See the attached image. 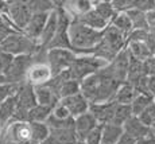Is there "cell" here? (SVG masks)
Returning a JSON list of instances; mask_svg holds the SVG:
<instances>
[{
	"label": "cell",
	"mask_w": 155,
	"mask_h": 144,
	"mask_svg": "<svg viewBox=\"0 0 155 144\" xmlns=\"http://www.w3.org/2000/svg\"><path fill=\"white\" fill-rule=\"evenodd\" d=\"M121 83H123L121 81H119L113 76L111 69L105 66L96 74L82 81L81 93L91 104L109 103L115 100L116 92L119 90Z\"/></svg>",
	"instance_id": "cell-1"
},
{
	"label": "cell",
	"mask_w": 155,
	"mask_h": 144,
	"mask_svg": "<svg viewBox=\"0 0 155 144\" xmlns=\"http://www.w3.org/2000/svg\"><path fill=\"white\" fill-rule=\"evenodd\" d=\"M104 31H97L94 28H91L89 26L81 23L80 20L73 19L69 30L70 44L71 50L77 55H88L92 54L93 50L99 46V43L103 39Z\"/></svg>",
	"instance_id": "cell-2"
},
{
	"label": "cell",
	"mask_w": 155,
	"mask_h": 144,
	"mask_svg": "<svg viewBox=\"0 0 155 144\" xmlns=\"http://www.w3.org/2000/svg\"><path fill=\"white\" fill-rule=\"evenodd\" d=\"M2 49L4 53L10 54L12 57L19 55H35L42 50L38 42L28 38L25 32H15L7 37L4 43L2 44Z\"/></svg>",
	"instance_id": "cell-3"
},
{
	"label": "cell",
	"mask_w": 155,
	"mask_h": 144,
	"mask_svg": "<svg viewBox=\"0 0 155 144\" xmlns=\"http://www.w3.org/2000/svg\"><path fill=\"white\" fill-rule=\"evenodd\" d=\"M108 64L109 62L104 61V59L99 58V57L92 55V54H88V55H77L73 66L70 67L71 78L78 81V82H82L88 77L93 76L97 71H100L101 69L108 66Z\"/></svg>",
	"instance_id": "cell-4"
},
{
	"label": "cell",
	"mask_w": 155,
	"mask_h": 144,
	"mask_svg": "<svg viewBox=\"0 0 155 144\" xmlns=\"http://www.w3.org/2000/svg\"><path fill=\"white\" fill-rule=\"evenodd\" d=\"M0 144H34L30 121H12L3 127Z\"/></svg>",
	"instance_id": "cell-5"
},
{
	"label": "cell",
	"mask_w": 155,
	"mask_h": 144,
	"mask_svg": "<svg viewBox=\"0 0 155 144\" xmlns=\"http://www.w3.org/2000/svg\"><path fill=\"white\" fill-rule=\"evenodd\" d=\"M76 58L77 54L69 49L46 50V62L50 66L54 76H58V74L64 73V71L70 70Z\"/></svg>",
	"instance_id": "cell-6"
},
{
	"label": "cell",
	"mask_w": 155,
	"mask_h": 144,
	"mask_svg": "<svg viewBox=\"0 0 155 144\" xmlns=\"http://www.w3.org/2000/svg\"><path fill=\"white\" fill-rule=\"evenodd\" d=\"M35 61H37V54H35V55L14 57L12 62H11V65H10V69H8L7 74H5L7 82L18 83V85L26 83L27 73Z\"/></svg>",
	"instance_id": "cell-7"
},
{
	"label": "cell",
	"mask_w": 155,
	"mask_h": 144,
	"mask_svg": "<svg viewBox=\"0 0 155 144\" xmlns=\"http://www.w3.org/2000/svg\"><path fill=\"white\" fill-rule=\"evenodd\" d=\"M32 11L30 8L28 2H22V0H14L8 2V11L5 16L8 18L12 26L18 31L23 32L27 27L30 19L32 18Z\"/></svg>",
	"instance_id": "cell-8"
},
{
	"label": "cell",
	"mask_w": 155,
	"mask_h": 144,
	"mask_svg": "<svg viewBox=\"0 0 155 144\" xmlns=\"http://www.w3.org/2000/svg\"><path fill=\"white\" fill-rule=\"evenodd\" d=\"M53 77H54V74H53L50 66L47 65L46 59H45V61L38 59V54H37V61L30 67L26 82L32 85L34 88H37V86L47 85V83L51 81Z\"/></svg>",
	"instance_id": "cell-9"
},
{
	"label": "cell",
	"mask_w": 155,
	"mask_h": 144,
	"mask_svg": "<svg viewBox=\"0 0 155 144\" xmlns=\"http://www.w3.org/2000/svg\"><path fill=\"white\" fill-rule=\"evenodd\" d=\"M16 101H18V110L28 115L30 110L38 105L37 96H35V88L27 82L22 83L16 93Z\"/></svg>",
	"instance_id": "cell-10"
},
{
	"label": "cell",
	"mask_w": 155,
	"mask_h": 144,
	"mask_svg": "<svg viewBox=\"0 0 155 144\" xmlns=\"http://www.w3.org/2000/svg\"><path fill=\"white\" fill-rule=\"evenodd\" d=\"M117 103L115 101H109V103H99V104H91L89 106V112L94 116L100 125L111 124L113 120Z\"/></svg>",
	"instance_id": "cell-11"
},
{
	"label": "cell",
	"mask_w": 155,
	"mask_h": 144,
	"mask_svg": "<svg viewBox=\"0 0 155 144\" xmlns=\"http://www.w3.org/2000/svg\"><path fill=\"white\" fill-rule=\"evenodd\" d=\"M61 104L68 108V110L70 112L73 119H77V117H80V116L88 113L89 106H91V103L86 100V97L82 93H78V94H74V96H71V97L64 98V100H61Z\"/></svg>",
	"instance_id": "cell-12"
},
{
	"label": "cell",
	"mask_w": 155,
	"mask_h": 144,
	"mask_svg": "<svg viewBox=\"0 0 155 144\" xmlns=\"http://www.w3.org/2000/svg\"><path fill=\"white\" fill-rule=\"evenodd\" d=\"M99 123L97 120L94 119V116L92 115L91 112L85 113V115L80 116V117L74 119V131H76V135H77V139L78 142L84 143L85 139L88 137V135L91 133L94 128L99 127Z\"/></svg>",
	"instance_id": "cell-13"
},
{
	"label": "cell",
	"mask_w": 155,
	"mask_h": 144,
	"mask_svg": "<svg viewBox=\"0 0 155 144\" xmlns=\"http://www.w3.org/2000/svg\"><path fill=\"white\" fill-rule=\"evenodd\" d=\"M68 14L71 19H80L93 10L94 2L91 0H70V2H57Z\"/></svg>",
	"instance_id": "cell-14"
},
{
	"label": "cell",
	"mask_w": 155,
	"mask_h": 144,
	"mask_svg": "<svg viewBox=\"0 0 155 144\" xmlns=\"http://www.w3.org/2000/svg\"><path fill=\"white\" fill-rule=\"evenodd\" d=\"M51 14V12H50ZM50 14H34L32 18L30 19L27 27L25 28V34L27 35L28 38H31L32 41L41 42V38H42V34H43V30L46 27V23H47V19H49ZM41 44V43H39Z\"/></svg>",
	"instance_id": "cell-15"
},
{
	"label": "cell",
	"mask_w": 155,
	"mask_h": 144,
	"mask_svg": "<svg viewBox=\"0 0 155 144\" xmlns=\"http://www.w3.org/2000/svg\"><path fill=\"white\" fill-rule=\"evenodd\" d=\"M35 96H37V101L39 105L53 108V109L61 103V98L58 97V94L47 85L37 86L35 88Z\"/></svg>",
	"instance_id": "cell-16"
},
{
	"label": "cell",
	"mask_w": 155,
	"mask_h": 144,
	"mask_svg": "<svg viewBox=\"0 0 155 144\" xmlns=\"http://www.w3.org/2000/svg\"><path fill=\"white\" fill-rule=\"evenodd\" d=\"M124 132L128 133L130 136H132L134 139H142V137L147 136L151 132V128L147 127L146 124H143L142 120L138 116H132L128 121L124 124Z\"/></svg>",
	"instance_id": "cell-17"
},
{
	"label": "cell",
	"mask_w": 155,
	"mask_h": 144,
	"mask_svg": "<svg viewBox=\"0 0 155 144\" xmlns=\"http://www.w3.org/2000/svg\"><path fill=\"white\" fill-rule=\"evenodd\" d=\"M57 28H58V10H54L50 14L49 19H47L46 27H45L42 38H41V42H39L41 47L43 50H46L49 47L50 42L53 41V38H54V35L57 32Z\"/></svg>",
	"instance_id": "cell-18"
},
{
	"label": "cell",
	"mask_w": 155,
	"mask_h": 144,
	"mask_svg": "<svg viewBox=\"0 0 155 144\" xmlns=\"http://www.w3.org/2000/svg\"><path fill=\"white\" fill-rule=\"evenodd\" d=\"M76 20H80L81 23L89 26L91 28L97 30V31H105V30L111 26V23H109L105 18L101 16V15L94 10V7H93V10L89 11L86 15H84V16H81L80 19H76Z\"/></svg>",
	"instance_id": "cell-19"
},
{
	"label": "cell",
	"mask_w": 155,
	"mask_h": 144,
	"mask_svg": "<svg viewBox=\"0 0 155 144\" xmlns=\"http://www.w3.org/2000/svg\"><path fill=\"white\" fill-rule=\"evenodd\" d=\"M18 110V101L16 96L5 100L4 103L0 104V125L5 127L8 123H11V120L14 119L15 113Z\"/></svg>",
	"instance_id": "cell-20"
},
{
	"label": "cell",
	"mask_w": 155,
	"mask_h": 144,
	"mask_svg": "<svg viewBox=\"0 0 155 144\" xmlns=\"http://www.w3.org/2000/svg\"><path fill=\"white\" fill-rule=\"evenodd\" d=\"M138 96V92L135 90L131 83L128 82H123L119 88V90L116 92V96H115V103L117 104H121V105H131L135 100V97Z\"/></svg>",
	"instance_id": "cell-21"
},
{
	"label": "cell",
	"mask_w": 155,
	"mask_h": 144,
	"mask_svg": "<svg viewBox=\"0 0 155 144\" xmlns=\"http://www.w3.org/2000/svg\"><path fill=\"white\" fill-rule=\"evenodd\" d=\"M127 50L132 58L138 59V61H140V62H144L146 59L154 57L153 54H151L150 49H148L147 43H144V42H128Z\"/></svg>",
	"instance_id": "cell-22"
},
{
	"label": "cell",
	"mask_w": 155,
	"mask_h": 144,
	"mask_svg": "<svg viewBox=\"0 0 155 144\" xmlns=\"http://www.w3.org/2000/svg\"><path fill=\"white\" fill-rule=\"evenodd\" d=\"M124 133V128L115 124L103 125V139L101 144H117L121 135Z\"/></svg>",
	"instance_id": "cell-23"
},
{
	"label": "cell",
	"mask_w": 155,
	"mask_h": 144,
	"mask_svg": "<svg viewBox=\"0 0 155 144\" xmlns=\"http://www.w3.org/2000/svg\"><path fill=\"white\" fill-rule=\"evenodd\" d=\"M50 136H53L59 144H77L78 139L74 128H65V129H51Z\"/></svg>",
	"instance_id": "cell-24"
},
{
	"label": "cell",
	"mask_w": 155,
	"mask_h": 144,
	"mask_svg": "<svg viewBox=\"0 0 155 144\" xmlns=\"http://www.w3.org/2000/svg\"><path fill=\"white\" fill-rule=\"evenodd\" d=\"M153 104H154V97L151 94H140V93H138V96L135 97L134 103L131 104L134 116H140L142 113L146 112Z\"/></svg>",
	"instance_id": "cell-25"
},
{
	"label": "cell",
	"mask_w": 155,
	"mask_h": 144,
	"mask_svg": "<svg viewBox=\"0 0 155 144\" xmlns=\"http://www.w3.org/2000/svg\"><path fill=\"white\" fill-rule=\"evenodd\" d=\"M132 116H134V112H132V108H131V105L117 104V106H116V110H115V115H113V120H112L111 124L124 127V124H126V123L131 117H132Z\"/></svg>",
	"instance_id": "cell-26"
},
{
	"label": "cell",
	"mask_w": 155,
	"mask_h": 144,
	"mask_svg": "<svg viewBox=\"0 0 155 144\" xmlns=\"http://www.w3.org/2000/svg\"><path fill=\"white\" fill-rule=\"evenodd\" d=\"M111 26L115 27L117 31H120L123 35H126L128 38L130 34L134 31V27H132V23H131L130 18L126 12H121V14H117L116 18L113 19V22L111 23Z\"/></svg>",
	"instance_id": "cell-27"
},
{
	"label": "cell",
	"mask_w": 155,
	"mask_h": 144,
	"mask_svg": "<svg viewBox=\"0 0 155 144\" xmlns=\"http://www.w3.org/2000/svg\"><path fill=\"white\" fill-rule=\"evenodd\" d=\"M53 113V108L43 106V105L38 104L35 108H32L28 113V121L31 123H45L49 120V117Z\"/></svg>",
	"instance_id": "cell-28"
},
{
	"label": "cell",
	"mask_w": 155,
	"mask_h": 144,
	"mask_svg": "<svg viewBox=\"0 0 155 144\" xmlns=\"http://www.w3.org/2000/svg\"><path fill=\"white\" fill-rule=\"evenodd\" d=\"M126 14L128 15L131 23H132L134 30H150L148 28V25H147L146 12L136 10V8H131V10H128Z\"/></svg>",
	"instance_id": "cell-29"
},
{
	"label": "cell",
	"mask_w": 155,
	"mask_h": 144,
	"mask_svg": "<svg viewBox=\"0 0 155 144\" xmlns=\"http://www.w3.org/2000/svg\"><path fill=\"white\" fill-rule=\"evenodd\" d=\"M31 133H32V143L42 144L50 136V128L45 123H31Z\"/></svg>",
	"instance_id": "cell-30"
},
{
	"label": "cell",
	"mask_w": 155,
	"mask_h": 144,
	"mask_svg": "<svg viewBox=\"0 0 155 144\" xmlns=\"http://www.w3.org/2000/svg\"><path fill=\"white\" fill-rule=\"evenodd\" d=\"M94 10L99 12L103 18H105L109 23L113 22V19L116 18V10L113 8L112 2H105V0H101V2H94Z\"/></svg>",
	"instance_id": "cell-31"
},
{
	"label": "cell",
	"mask_w": 155,
	"mask_h": 144,
	"mask_svg": "<svg viewBox=\"0 0 155 144\" xmlns=\"http://www.w3.org/2000/svg\"><path fill=\"white\" fill-rule=\"evenodd\" d=\"M28 4L32 14H50L57 10L55 2H50V0H31L28 2Z\"/></svg>",
	"instance_id": "cell-32"
},
{
	"label": "cell",
	"mask_w": 155,
	"mask_h": 144,
	"mask_svg": "<svg viewBox=\"0 0 155 144\" xmlns=\"http://www.w3.org/2000/svg\"><path fill=\"white\" fill-rule=\"evenodd\" d=\"M20 85L18 83H11V82H0V104L4 103L5 100L16 96L18 90H19Z\"/></svg>",
	"instance_id": "cell-33"
},
{
	"label": "cell",
	"mask_w": 155,
	"mask_h": 144,
	"mask_svg": "<svg viewBox=\"0 0 155 144\" xmlns=\"http://www.w3.org/2000/svg\"><path fill=\"white\" fill-rule=\"evenodd\" d=\"M132 8L147 14L155 10V0H132Z\"/></svg>",
	"instance_id": "cell-34"
},
{
	"label": "cell",
	"mask_w": 155,
	"mask_h": 144,
	"mask_svg": "<svg viewBox=\"0 0 155 144\" xmlns=\"http://www.w3.org/2000/svg\"><path fill=\"white\" fill-rule=\"evenodd\" d=\"M138 117L140 119L143 124H146L147 127H150V128L153 127V125L155 124V101H154V104L146 110V112H143L140 116H138Z\"/></svg>",
	"instance_id": "cell-35"
},
{
	"label": "cell",
	"mask_w": 155,
	"mask_h": 144,
	"mask_svg": "<svg viewBox=\"0 0 155 144\" xmlns=\"http://www.w3.org/2000/svg\"><path fill=\"white\" fill-rule=\"evenodd\" d=\"M150 38V30H134L128 37V42H147Z\"/></svg>",
	"instance_id": "cell-36"
},
{
	"label": "cell",
	"mask_w": 155,
	"mask_h": 144,
	"mask_svg": "<svg viewBox=\"0 0 155 144\" xmlns=\"http://www.w3.org/2000/svg\"><path fill=\"white\" fill-rule=\"evenodd\" d=\"M101 139H103V125H99L97 128H94L91 133L88 135V137L85 139V144H101Z\"/></svg>",
	"instance_id": "cell-37"
},
{
	"label": "cell",
	"mask_w": 155,
	"mask_h": 144,
	"mask_svg": "<svg viewBox=\"0 0 155 144\" xmlns=\"http://www.w3.org/2000/svg\"><path fill=\"white\" fill-rule=\"evenodd\" d=\"M12 55L7 53H2L0 54V77H5L8 69H10V65L12 62Z\"/></svg>",
	"instance_id": "cell-38"
},
{
	"label": "cell",
	"mask_w": 155,
	"mask_h": 144,
	"mask_svg": "<svg viewBox=\"0 0 155 144\" xmlns=\"http://www.w3.org/2000/svg\"><path fill=\"white\" fill-rule=\"evenodd\" d=\"M53 116H55L57 119H61V120H69V119H73L70 115V112L68 110V108L65 105H62L59 103L57 106L53 109Z\"/></svg>",
	"instance_id": "cell-39"
},
{
	"label": "cell",
	"mask_w": 155,
	"mask_h": 144,
	"mask_svg": "<svg viewBox=\"0 0 155 144\" xmlns=\"http://www.w3.org/2000/svg\"><path fill=\"white\" fill-rule=\"evenodd\" d=\"M135 144H155V135L153 133V131L147 135V136L142 137V139H138Z\"/></svg>",
	"instance_id": "cell-40"
},
{
	"label": "cell",
	"mask_w": 155,
	"mask_h": 144,
	"mask_svg": "<svg viewBox=\"0 0 155 144\" xmlns=\"http://www.w3.org/2000/svg\"><path fill=\"white\" fill-rule=\"evenodd\" d=\"M135 143H136V139H134L132 136H130V135L126 133V132L121 135L120 140L117 142V144H135Z\"/></svg>",
	"instance_id": "cell-41"
},
{
	"label": "cell",
	"mask_w": 155,
	"mask_h": 144,
	"mask_svg": "<svg viewBox=\"0 0 155 144\" xmlns=\"http://www.w3.org/2000/svg\"><path fill=\"white\" fill-rule=\"evenodd\" d=\"M146 16H147V25H148V28L153 30L155 28V10L150 11V12L146 14Z\"/></svg>",
	"instance_id": "cell-42"
},
{
	"label": "cell",
	"mask_w": 155,
	"mask_h": 144,
	"mask_svg": "<svg viewBox=\"0 0 155 144\" xmlns=\"http://www.w3.org/2000/svg\"><path fill=\"white\" fill-rule=\"evenodd\" d=\"M147 86H148V93L155 98V76H150L147 81Z\"/></svg>",
	"instance_id": "cell-43"
},
{
	"label": "cell",
	"mask_w": 155,
	"mask_h": 144,
	"mask_svg": "<svg viewBox=\"0 0 155 144\" xmlns=\"http://www.w3.org/2000/svg\"><path fill=\"white\" fill-rule=\"evenodd\" d=\"M146 43H147V46H148V49H150L151 54L155 57V39H153V38H151V35H150V38H148V41L146 42Z\"/></svg>",
	"instance_id": "cell-44"
},
{
	"label": "cell",
	"mask_w": 155,
	"mask_h": 144,
	"mask_svg": "<svg viewBox=\"0 0 155 144\" xmlns=\"http://www.w3.org/2000/svg\"><path fill=\"white\" fill-rule=\"evenodd\" d=\"M42 144H59V143L57 142V140H55L53 136H49V137H47V139L45 140V142H43Z\"/></svg>",
	"instance_id": "cell-45"
},
{
	"label": "cell",
	"mask_w": 155,
	"mask_h": 144,
	"mask_svg": "<svg viewBox=\"0 0 155 144\" xmlns=\"http://www.w3.org/2000/svg\"><path fill=\"white\" fill-rule=\"evenodd\" d=\"M150 35H151V38H153V39H155V28L150 30Z\"/></svg>",
	"instance_id": "cell-46"
},
{
	"label": "cell",
	"mask_w": 155,
	"mask_h": 144,
	"mask_svg": "<svg viewBox=\"0 0 155 144\" xmlns=\"http://www.w3.org/2000/svg\"><path fill=\"white\" fill-rule=\"evenodd\" d=\"M5 81H7L5 80V77H0V82H5Z\"/></svg>",
	"instance_id": "cell-47"
},
{
	"label": "cell",
	"mask_w": 155,
	"mask_h": 144,
	"mask_svg": "<svg viewBox=\"0 0 155 144\" xmlns=\"http://www.w3.org/2000/svg\"><path fill=\"white\" fill-rule=\"evenodd\" d=\"M151 131H153V133L155 135V124L153 125V127H151Z\"/></svg>",
	"instance_id": "cell-48"
},
{
	"label": "cell",
	"mask_w": 155,
	"mask_h": 144,
	"mask_svg": "<svg viewBox=\"0 0 155 144\" xmlns=\"http://www.w3.org/2000/svg\"><path fill=\"white\" fill-rule=\"evenodd\" d=\"M2 129H3V127L0 125V136H2Z\"/></svg>",
	"instance_id": "cell-49"
},
{
	"label": "cell",
	"mask_w": 155,
	"mask_h": 144,
	"mask_svg": "<svg viewBox=\"0 0 155 144\" xmlns=\"http://www.w3.org/2000/svg\"><path fill=\"white\" fill-rule=\"evenodd\" d=\"M2 53H4V51H3V49H2V47H0V54H2Z\"/></svg>",
	"instance_id": "cell-50"
},
{
	"label": "cell",
	"mask_w": 155,
	"mask_h": 144,
	"mask_svg": "<svg viewBox=\"0 0 155 144\" xmlns=\"http://www.w3.org/2000/svg\"><path fill=\"white\" fill-rule=\"evenodd\" d=\"M77 144H85V143H81V142H78V143H77Z\"/></svg>",
	"instance_id": "cell-51"
},
{
	"label": "cell",
	"mask_w": 155,
	"mask_h": 144,
	"mask_svg": "<svg viewBox=\"0 0 155 144\" xmlns=\"http://www.w3.org/2000/svg\"><path fill=\"white\" fill-rule=\"evenodd\" d=\"M154 101H155V98H154Z\"/></svg>",
	"instance_id": "cell-52"
}]
</instances>
